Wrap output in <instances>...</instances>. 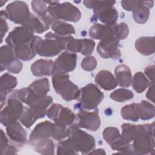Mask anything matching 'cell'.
<instances>
[{"mask_svg": "<svg viewBox=\"0 0 155 155\" xmlns=\"http://www.w3.org/2000/svg\"><path fill=\"white\" fill-rule=\"evenodd\" d=\"M70 37L59 36L55 33L48 32L45 35L44 39L35 36L31 44L36 54L44 57H53L65 50L66 44Z\"/></svg>", "mask_w": 155, "mask_h": 155, "instance_id": "cell-1", "label": "cell"}, {"mask_svg": "<svg viewBox=\"0 0 155 155\" xmlns=\"http://www.w3.org/2000/svg\"><path fill=\"white\" fill-rule=\"evenodd\" d=\"M48 4L47 12L54 21L59 19L76 22L81 18V13L79 8L70 2L59 3V1H46Z\"/></svg>", "mask_w": 155, "mask_h": 155, "instance_id": "cell-2", "label": "cell"}, {"mask_svg": "<svg viewBox=\"0 0 155 155\" xmlns=\"http://www.w3.org/2000/svg\"><path fill=\"white\" fill-rule=\"evenodd\" d=\"M84 5L88 8H93L94 16L105 25L116 24L118 13L114 7L115 1H84Z\"/></svg>", "mask_w": 155, "mask_h": 155, "instance_id": "cell-3", "label": "cell"}, {"mask_svg": "<svg viewBox=\"0 0 155 155\" xmlns=\"http://www.w3.org/2000/svg\"><path fill=\"white\" fill-rule=\"evenodd\" d=\"M154 123L140 125L139 133L131 145L134 154H146L154 150Z\"/></svg>", "mask_w": 155, "mask_h": 155, "instance_id": "cell-4", "label": "cell"}, {"mask_svg": "<svg viewBox=\"0 0 155 155\" xmlns=\"http://www.w3.org/2000/svg\"><path fill=\"white\" fill-rule=\"evenodd\" d=\"M52 84L56 93L67 101L78 99L80 94L78 87L69 79L67 73H56L52 75Z\"/></svg>", "mask_w": 155, "mask_h": 155, "instance_id": "cell-5", "label": "cell"}, {"mask_svg": "<svg viewBox=\"0 0 155 155\" xmlns=\"http://www.w3.org/2000/svg\"><path fill=\"white\" fill-rule=\"evenodd\" d=\"M24 107L16 95V91L9 96L7 105L1 111V122L7 127L19 120Z\"/></svg>", "mask_w": 155, "mask_h": 155, "instance_id": "cell-6", "label": "cell"}, {"mask_svg": "<svg viewBox=\"0 0 155 155\" xmlns=\"http://www.w3.org/2000/svg\"><path fill=\"white\" fill-rule=\"evenodd\" d=\"M70 133L68 137L78 153L89 154L95 147L94 138L87 132L81 130L78 124L70 125Z\"/></svg>", "mask_w": 155, "mask_h": 155, "instance_id": "cell-7", "label": "cell"}, {"mask_svg": "<svg viewBox=\"0 0 155 155\" xmlns=\"http://www.w3.org/2000/svg\"><path fill=\"white\" fill-rule=\"evenodd\" d=\"M104 99V94L93 84H89L80 90L78 98L82 108L91 110L97 108L98 105Z\"/></svg>", "mask_w": 155, "mask_h": 155, "instance_id": "cell-8", "label": "cell"}, {"mask_svg": "<svg viewBox=\"0 0 155 155\" xmlns=\"http://www.w3.org/2000/svg\"><path fill=\"white\" fill-rule=\"evenodd\" d=\"M4 14L1 12V17L8 18L15 24L22 25L29 19L31 14L27 4L23 1H16L7 5Z\"/></svg>", "mask_w": 155, "mask_h": 155, "instance_id": "cell-9", "label": "cell"}, {"mask_svg": "<svg viewBox=\"0 0 155 155\" xmlns=\"http://www.w3.org/2000/svg\"><path fill=\"white\" fill-rule=\"evenodd\" d=\"M34 36L33 32L28 28L24 26L18 27L9 33L5 39V42L7 45L15 49L30 43Z\"/></svg>", "mask_w": 155, "mask_h": 155, "instance_id": "cell-10", "label": "cell"}, {"mask_svg": "<svg viewBox=\"0 0 155 155\" xmlns=\"http://www.w3.org/2000/svg\"><path fill=\"white\" fill-rule=\"evenodd\" d=\"M77 56L68 51L62 53L53 62L52 75L56 73H67L74 70Z\"/></svg>", "mask_w": 155, "mask_h": 155, "instance_id": "cell-11", "label": "cell"}, {"mask_svg": "<svg viewBox=\"0 0 155 155\" xmlns=\"http://www.w3.org/2000/svg\"><path fill=\"white\" fill-rule=\"evenodd\" d=\"M78 125L80 128L95 131L101 125V119L99 116L98 109L96 108L93 111L81 109L78 114Z\"/></svg>", "mask_w": 155, "mask_h": 155, "instance_id": "cell-12", "label": "cell"}, {"mask_svg": "<svg viewBox=\"0 0 155 155\" xmlns=\"http://www.w3.org/2000/svg\"><path fill=\"white\" fill-rule=\"evenodd\" d=\"M119 42V40L116 38L100 41L97 47V51L99 54L104 59H118L121 56V52L118 47Z\"/></svg>", "mask_w": 155, "mask_h": 155, "instance_id": "cell-13", "label": "cell"}, {"mask_svg": "<svg viewBox=\"0 0 155 155\" xmlns=\"http://www.w3.org/2000/svg\"><path fill=\"white\" fill-rule=\"evenodd\" d=\"M114 25H103L99 23L94 24L89 30V36L91 39H99L101 41L116 38Z\"/></svg>", "mask_w": 155, "mask_h": 155, "instance_id": "cell-14", "label": "cell"}, {"mask_svg": "<svg viewBox=\"0 0 155 155\" xmlns=\"http://www.w3.org/2000/svg\"><path fill=\"white\" fill-rule=\"evenodd\" d=\"M53 124V123L47 120L38 124L30 134V143L31 144L36 141L49 139L51 137Z\"/></svg>", "mask_w": 155, "mask_h": 155, "instance_id": "cell-15", "label": "cell"}, {"mask_svg": "<svg viewBox=\"0 0 155 155\" xmlns=\"http://www.w3.org/2000/svg\"><path fill=\"white\" fill-rule=\"evenodd\" d=\"M6 133L10 139L15 143L22 145L27 140V133L17 121L6 127Z\"/></svg>", "mask_w": 155, "mask_h": 155, "instance_id": "cell-16", "label": "cell"}, {"mask_svg": "<svg viewBox=\"0 0 155 155\" xmlns=\"http://www.w3.org/2000/svg\"><path fill=\"white\" fill-rule=\"evenodd\" d=\"M95 82L98 87L105 90H111L117 85L115 77L106 70L99 71L95 78Z\"/></svg>", "mask_w": 155, "mask_h": 155, "instance_id": "cell-17", "label": "cell"}, {"mask_svg": "<svg viewBox=\"0 0 155 155\" xmlns=\"http://www.w3.org/2000/svg\"><path fill=\"white\" fill-rule=\"evenodd\" d=\"M53 61L51 59H39L31 65V71L35 76H51Z\"/></svg>", "mask_w": 155, "mask_h": 155, "instance_id": "cell-18", "label": "cell"}, {"mask_svg": "<svg viewBox=\"0 0 155 155\" xmlns=\"http://www.w3.org/2000/svg\"><path fill=\"white\" fill-rule=\"evenodd\" d=\"M154 1H141L140 4L133 11V17L135 22L139 24L145 23L150 16V8L153 7Z\"/></svg>", "mask_w": 155, "mask_h": 155, "instance_id": "cell-19", "label": "cell"}, {"mask_svg": "<svg viewBox=\"0 0 155 155\" xmlns=\"http://www.w3.org/2000/svg\"><path fill=\"white\" fill-rule=\"evenodd\" d=\"M17 85L16 77L7 73L1 76L0 79L1 108H2L7 93Z\"/></svg>", "mask_w": 155, "mask_h": 155, "instance_id": "cell-20", "label": "cell"}, {"mask_svg": "<svg viewBox=\"0 0 155 155\" xmlns=\"http://www.w3.org/2000/svg\"><path fill=\"white\" fill-rule=\"evenodd\" d=\"M114 75L117 85L120 87H128L131 84V72L127 65H117L114 69Z\"/></svg>", "mask_w": 155, "mask_h": 155, "instance_id": "cell-21", "label": "cell"}, {"mask_svg": "<svg viewBox=\"0 0 155 155\" xmlns=\"http://www.w3.org/2000/svg\"><path fill=\"white\" fill-rule=\"evenodd\" d=\"M137 51L144 56H149L154 53V37H140L135 42Z\"/></svg>", "mask_w": 155, "mask_h": 155, "instance_id": "cell-22", "label": "cell"}, {"mask_svg": "<svg viewBox=\"0 0 155 155\" xmlns=\"http://www.w3.org/2000/svg\"><path fill=\"white\" fill-rule=\"evenodd\" d=\"M51 28L54 33L59 36H68V35L74 34L75 33L73 25L61 21H54L51 25Z\"/></svg>", "mask_w": 155, "mask_h": 155, "instance_id": "cell-23", "label": "cell"}, {"mask_svg": "<svg viewBox=\"0 0 155 155\" xmlns=\"http://www.w3.org/2000/svg\"><path fill=\"white\" fill-rule=\"evenodd\" d=\"M153 84L142 72H137L131 80V84L134 91L137 93H142L147 88Z\"/></svg>", "mask_w": 155, "mask_h": 155, "instance_id": "cell-24", "label": "cell"}, {"mask_svg": "<svg viewBox=\"0 0 155 155\" xmlns=\"http://www.w3.org/2000/svg\"><path fill=\"white\" fill-rule=\"evenodd\" d=\"M22 26L28 28L32 32L36 33H42L49 29L39 18L33 14H31L29 19Z\"/></svg>", "mask_w": 155, "mask_h": 155, "instance_id": "cell-25", "label": "cell"}, {"mask_svg": "<svg viewBox=\"0 0 155 155\" xmlns=\"http://www.w3.org/2000/svg\"><path fill=\"white\" fill-rule=\"evenodd\" d=\"M31 42L13 49L16 58L25 61L32 59L36 53L33 50Z\"/></svg>", "mask_w": 155, "mask_h": 155, "instance_id": "cell-26", "label": "cell"}, {"mask_svg": "<svg viewBox=\"0 0 155 155\" xmlns=\"http://www.w3.org/2000/svg\"><path fill=\"white\" fill-rule=\"evenodd\" d=\"M34 147L35 151L41 154H53L54 147L52 140L47 139L36 141L31 144Z\"/></svg>", "mask_w": 155, "mask_h": 155, "instance_id": "cell-27", "label": "cell"}, {"mask_svg": "<svg viewBox=\"0 0 155 155\" xmlns=\"http://www.w3.org/2000/svg\"><path fill=\"white\" fill-rule=\"evenodd\" d=\"M137 110L139 117L142 120H149L154 117V105L146 101H142L137 104Z\"/></svg>", "mask_w": 155, "mask_h": 155, "instance_id": "cell-28", "label": "cell"}, {"mask_svg": "<svg viewBox=\"0 0 155 155\" xmlns=\"http://www.w3.org/2000/svg\"><path fill=\"white\" fill-rule=\"evenodd\" d=\"M28 87L37 95L41 97L45 96L50 90L48 79L44 78L36 80L32 82Z\"/></svg>", "mask_w": 155, "mask_h": 155, "instance_id": "cell-29", "label": "cell"}, {"mask_svg": "<svg viewBox=\"0 0 155 155\" xmlns=\"http://www.w3.org/2000/svg\"><path fill=\"white\" fill-rule=\"evenodd\" d=\"M121 116L123 119L133 122H137L139 119L137 104H131L123 107L120 110Z\"/></svg>", "mask_w": 155, "mask_h": 155, "instance_id": "cell-30", "label": "cell"}, {"mask_svg": "<svg viewBox=\"0 0 155 155\" xmlns=\"http://www.w3.org/2000/svg\"><path fill=\"white\" fill-rule=\"evenodd\" d=\"M74 119L75 115L72 111L67 107H62L54 120V122L69 126L73 124Z\"/></svg>", "mask_w": 155, "mask_h": 155, "instance_id": "cell-31", "label": "cell"}, {"mask_svg": "<svg viewBox=\"0 0 155 155\" xmlns=\"http://www.w3.org/2000/svg\"><path fill=\"white\" fill-rule=\"evenodd\" d=\"M121 136L127 141L131 143L138 135L140 131V125H134L130 124H124L122 125Z\"/></svg>", "mask_w": 155, "mask_h": 155, "instance_id": "cell-32", "label": "cell"}, {"mask_svg": "<svg viewBox=\"0 0 155 155\" xmlns=\"http://www.w3.org/2000/svg\"><path fill=\"white\" fill-rule=\"evenodd\" d=\"M70 133V127L68 126L54 122L53 124L51 130V137L57 140H61L64 138L68 137Z\"/></svg>", "mask_w": 155, "mask_h": 155, "instance_id": "cell-33", "label": "cell"}, {"mask_svg": "<svg viewBox=\"0 0 155 155\" xmlns=\"http://www.w3.org/2000/svg\"><path fill=\"white\" fill-rule=\"evenodd\" d=\"M15 53L10 47L8 45H4L1 48L0 59H1V68L2 71L4 70L7 65L15 58Z\"/></svg>", "mask_w": 155, "mask_h": 155, "instance_id": "cell-34", "label": "cell"}, {"mask_svg": "<svg viewBox=\"0 0 155 155\" xmlns=\"http://www.w3.org/2000/svg\"><path fill=\"white\" fill-rule=\"evenodd\" d=\"M78 153V151L70 138L61 141L58 144V154H76Z\"/></svg>", "mask_w": 155, "mask_h": 155, "instance_id": "cell-35", "label": "cell"}, {"mask_svg": "<svg viewBox=\"0 0 155 155\" xmlns=\"http://www.w3.org/2000/svg\"><path fill=\"white\" fill-rule=\"evenodd\" d=\"M134 96L131 91L125 88H119L113 91L110 97L111 99L119 102H124L125 101L131 99Z\"/></svg>", "mask_w": 155, "mask_h": 155, "instance_id": "cell-36", "label": "cell"}, {"mask_svg": "<svg viewBox=\"0 0 155 155\" xmlns=\"http://www.w3.org/2000/svg\"><path fill=\"white\" fill-rule=\"evenodd\" d=\"M102 135L104 140L108 145L114 142L120 136L119 130L115 127H111L105 128L103 131Z\"/></svg>", "mask_w": 155, "mask_h": 155, "instance_id": "cell-37", "label": "cell"}, {"mask_svg": "<svg viewBox=\"0 0 155 155\" xmlns=\"http://www.w3.org/2000/svg\"><path fill=\"white\" fill-rule=\"evenodd\" d=\"M34 115L33 114L30 107H24V111L19 119L21 122L27 128H30L36 120Z\"/></svg>", "mask_w": 155, "mask_h": 155, "instance_id": "cell-38", "label": "cell"}, {"mask_svg": "<svg viewBox=\"0 0 155 155\" xmlns=\"http://www.w3.org/2000/svg\"><path fill=\"white\" fill-rule=\"evenodd\" d=\"M114 35L118 40H123L127 38L129 34V28L125 22H121L114 25Z\"/></svg>", "mask_w": 155, "mask_h": 155, "instance_id": "cell-39", "label": "cell"}, {"mask_svg": "<svg viewBox=\"0 0 155 155\" xmlns=\"http://www.w3.org/2000/svg\"><path fill=\"white\" fill-rule=\"evenodd\" d=\"M31 7L38 17H43L48 15L46 1H33L31 2Z\"/></svg>", "mask_w": 155, "mask_h": 155, "instance_id": "cell-40", "label": "cell"}, {"mask_svg": "<svg viewBox=\"0 0 155 155\" xmlns=\"http://www.w3.org/2000/svg\"><path fill=\"white\" fill-rule=\"evenodd\" d=\"M82 48V41L81 39H76L73 38L71 36L69 40L67 41L65 45V50L71 53H79L81 52Z\"/></svg>", "mask_w": 155, "mask_h": 155, "instance_id": "cell-41", "label": "cell"}, {"mask_svg": "<svg viewBox=\"0 0 155 155\" xmlns=\"http://www.w3.org/2000/svg\"><path fill=\"white\" fill-rule=\"evenodd\" d=\"M97 64V61L93 56H87L81 61L82 68L87 71L94 70L96 68Z\"/></svg>", "mask_w": 155, "mask_h": 155, "instance_id": "cell-42", "label": "cell"}, {"mask_svg": "<svg viewBox=\"0 0 155 155\" xmlns=\"http://www.w3.org/2000/svg\"><path fill=\"white\" fill-rule=\"evenodd\" d=\"M82 41V48L81 53L83 55L89 56L90 55L94 50L95 46V42L90 39H83Z\"/></svg>", "mask_w": 155, "mask_h": 155, "instance_id": "cell-43", "label": "cell"}, {"mask_svg": "<svg viewBox=\"0 0 155 155\" xmlns=\"http://www.w3.org/2000/svg\"><path fill=\"white\" fill-rule=\"evenodd\" d=\"M7 70L12 73L18 74L22 68V62L17 58H15L7 66Z\"/></svg>", "mask_w": 155, "mask_h": 155, "instance_id": "cell-44", "label": "cell"}, {"mask_svg": "<svg viewBox=\"0 0 155 155\" xmlns=\"http://www.w3.org/2000/svg\"><path fill=\"white\" fill-rule=\"evenodd\" d=\"M62 106L60 104H53L49 109L47 110V115L48 117L53 121H54L61 110Z\"/></svg>", "mask_w": 155, "mask_h": 155, "instance_id": "cell-45", "label": "cell"}, {"mask_svg": "<svg viewBox=\"0 0 155 155\" xmlns=\"http://www.w3.org/2000/svg\"><path fill=\"white\" fill-rule=\"evenodd\" d=\"M137 1H122L121 4L124 9L127 11H133L140 3Z\"/></svg>", "mask_w": 155, "mask_h": 155, "instance_id": "cell-46", "label": "cell"}, {"mask_svg": "<svg viewBox=\"0 0 155 155\" xmlns=\"http://www.w3.org/2000/svg\"><path fill=\"white\" fill-rule=\"evenodd\" d=\"M144 73L149 78L150 81L153 83L154 78V65H152L146 67L144 70Z\"/></svg>", "mask_w": 155, "mask_h": 155, "instance_id": "cell-47", "label": "cell"}, {"mask_svg": "<svg viewBox=\"0 0 155 155\" xmlns=\"http://www.w3.org/2000/svg\"><path fill=\"white\" fill-rule=\"evenodd\" d=\"M1 42L2 41V39L4 38V36L6 33V32L8 31V27L7 25V23L5 21V18L1 17Z\"/></svg>", "mask_w": 155, "mask_h": 155, "instance_id": "cell-48", "label": "cell"}, {"mask_svg": "<svg viewBox=\"0 0 155 155\" xmlns=\"http://www.w3.org/2000/svg\"><path fill=\"white\" fill-rule=\"evenodd\" d=\"M17 153V149L15 146H12L10 145H8L6 148L1 152V154H13Z\"/></svg>", "mask_w": 155, "mask_h": 155, "instance_id": "cell-49", "label": "cell"}, {"mask_svg": "<svg viewBox=\"0 0 155 155\" xmlns=\"http://www.w3.org/2000/svg\"><path fill=\"white\" fill-rule=\"evenodd\" d=\"M8 145V139L5 135L3 130H1V152Z\"/></svg>", "mask_w": 155, "mask_h": 155, "instance_id": "cell-50", "label": "cell"}, {"mask_svg": "<svg viewBox=\"0 0 155 155\" xmlns=\"http://www.w3.org/2000/svg\"><path fill=\"white\" fill-rule=\"evenodd\" d=\"M146 96L148 99L152 101L153 102H154V90L153 83L150 85V88H149L148 90L147 91Z\"/></svg>", "mask_w": 155, "mask_h": 155, "instance_id": "cell-51", "label": "cell"}, {"mask_svg": "<svg viewBox=\"0 0 155 155\" xmlns=\"http://www.w3.org/2000/svg\"><path fill=\"white\" fill-rule=\"evenodd\" d=\"M90 154H105V152L103 149H97V150H93L91 152L89 153Z\"/></svg>", "mask_w": 155, "mask_h": 155, "instance_id": "cell-52", "label": "cell"}]
</instances>
